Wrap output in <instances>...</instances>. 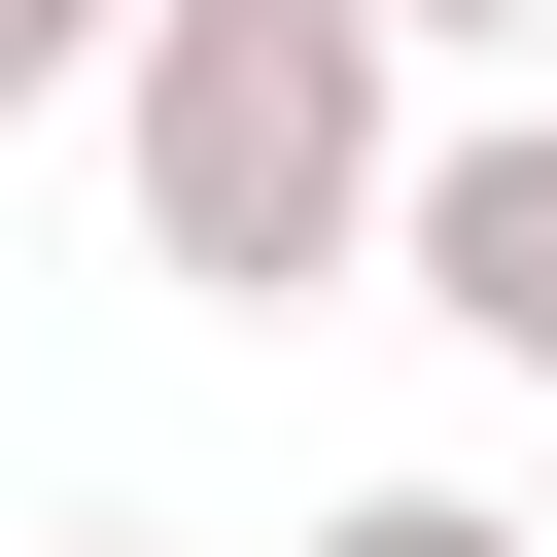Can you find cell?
Wrapping results in <instances>:
<instances>
[{
  "mask_svg": "<svg viewBox=\"0 0 557 557\" xmlns=\"http://www.w3.org/2000/svg\"><path fill=\"white\" fill-rule=\"evenodd\" d=\"M104 174H139V278L174 313H313L418 209V70H383V0H139Z\"/></svg>",
  "mask_w": 557,
  "mask_h": 557,
  "instance_id": "obj_1",
  "label": "cell"
},
{
  "mask_svg": "<svg viewBox=\"0 0 557 557\" xmlns=\"http://www.w3.org/2000/svg\"><path fill=\"white\" fill-rule=\"evenodd\" d=\"M383 278H418L487 383H557V104H453V139H418V209H383Z\"/></svg>",
  "mask_w": 557,
  "mask_h": 557,
  "instance_id": "obj_2",
  "label": "cell"
},
{
  "mask_svg": "<svg viewBox=\"0 0 557 557\" xmlns=\"http://www.w3.org/2000/svg\"><path fill=\"white\" fill-rule=\"evenodd\" d=\"M104 70H139V0H0V139H35V104H104Z\"/></svg>",
  "mask_w": 557,
  "mask_h": 557,
  "instance_id": "obj_3",
  "label": "cell"
},
{
  "mask_svg": "<svg viewBox=\"0 0 557 557\" xmlns=\"http://www.w3.org/2000/svg\"><path fill=\"white\" fill-rule=\"evenodd\" d=\"M313 557H557V522H487V487H348Z\"/></svg>",
  "mask_w": 557,
  "mask_h": 557,
  "instance_id": "obj_4",
  "label": "cell"
},
{
  "mask_svg": "<svg viewBox=\"0 0 557 557\" xmlns=\"http://www.w3.org/2000/svg\"><path fill=\"white\" fill-rule=\"evenodd\" d=\"M487 35H557V0H383V70H487Z\"/></svg>",
  "mask_w": 557,
  "mask_h": 557,
  "instance_id": "obj_5",
  "label": "cell"
},
{
  "mask_svg": "<svg viewBox=\"0 0 557 557\" xmlns=\"http://www.w3.org/2000/svg\"><path fill=\"white\" fill-rule=\"evenodd\" d=\"M70 557H174V522H70Z\"/></svg>",
  "mask_w": 557,
  "mask_h": 557,
  "instance_id": "obj_6",
  "label": "cell"
}]
</instances>
